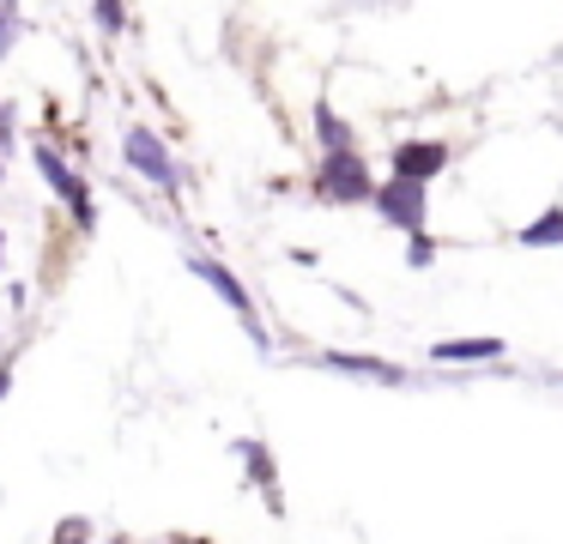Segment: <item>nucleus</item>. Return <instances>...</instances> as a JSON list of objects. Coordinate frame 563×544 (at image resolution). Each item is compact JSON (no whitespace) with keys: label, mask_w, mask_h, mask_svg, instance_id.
<instances>
[{"label":"nucleus","mask_w":563,"mask_h":544,"mask_svg":"<svg viewBox=\"0 0 563 544\" xmlns=\"http://www.w3.org/2000/svg\"><path fill=\"white\" fill-rule=\"evenodd\" d=\"M521 248H563V206H545L533 224H521Z\"/></svg>","instance_id":"9d476101"},{"label":"nucleus","mask_w":563,"mask_h":544,"mask_svg":"<svg viewBox=\"0 0 563 544\" xmlns=\"http://www.w3.org/2000/svg\"><path fill=\"white\" fill-rule=\"evenodd\" d=\"M188 273H195L200 285H212V290H219V302L236 314V321H243V333L255 338V351H273V333L261 326V314H255V297H249V285L231 273V266H224V260H212V254H188Z\"/></svg>","instance_id":"f257e3e1"},{"label":"nucleus","mask_w":563,"mask_h":544,"mask_svg":"<svg viewBox=\"0 0 563 544\" xmlns=\"http://www.w3.org/2000/svg\"><path fill=\"white\" fill-rule=\"evenodd\" d=\"M91 539H98V526H91L86 514H67L62 526H55V539H49V544H91Z\"/></svg>","instance_id":"ddd939ff"},{"label":"nucleus","mask_w":563,"mask_h":544,"mask_svg":"<svg viewBox=\"0 0 563 544\" xmlns=\"http://www.w3.org/2000/svg\"><path fill=\"white\" fill-rule=\"evenodd\" d=\"M316 369L352 375V381H382V387H406V369L388 357H357V351H316Z\"/></svg>","instance_id":"423d86ee"},{"label":"nucleus","mask_w":563,"mask_h":544,"mask_svg":"<svg viewBox=\"0 0 563 544\" xmlns=\"http://www.w3.org/2000/svg\"><path fill=\"white\" fill-rule=\"evenodd\" d=\"M13 145H19V109H13V103H0V164L13 157Z\"/></svg>","instance_id":"2eb2a0df"},{"label":"nucleus","mask_w":563,"mask_h":544,"mask_svg":"<svg viewBox=\"0 0 563 544\" xmlns=\"http://www.w3.org/2000/svg\"><path fill=\"white\" fill-rule=\"evenodd\" d=\"M13 393V357H0V399Z\"/></svg>","instance_id":"f3484780"},{"label":"nucleus","mask_w":563,"mask_h":544,"mask_svg":"<svg viewBox=\"0 0 563 544\" xmlns=\"http://www.w3.org/2000/svg\"><path fill=\"white\" fill-rule=\"evenodd\" d=\"M442 169H449V145H442V140H406V145H394V176L430 181V176H442Z\"/></svg>","instance_id":"0eeeda50"},{"label":"nucleus","mask_w":563,"mask_h":544,"mask_svg":"<svg viewBox=\"0 0 563 544\" xmlns=\"http://www.w3.org/2000/svg\"><path fill=\"white\" fill-rule=\"evenodd\" d=\"M0 254H7V236H0Z\"/></svg>","instance_id":"6ab92c4d"},{"label":"nucleus","mask_w":563,"mask_h":544,"mask_svg":"<svg viewBox=\"0 0 563 544\" xmlns=\"http://www.w3.org/2000/svg\"><path fill=\"white\" fill-rule=\"evenodd\" d=\"M91 19H98V31H103V36H122L128 12H122V0H91Z\"/></svg>","instance_id":"4468645a"},{"label":"nucleus","mask_w":563,"mask_h":544,"mask_svg":"<svg viewBox=\"0 0 563 544\" xmlns=\"http://www.w3.org/2000/svg\"><path fill=\"white\" fill-rule=\"evenodd\" d=\"M122 164L134 169V176H146L158 193H183V164H176L170 145H164L152 127H140V121L122 133Z\"/></svg>","instance_id":"7ed1b4c3"},{"label":"nucleus","mask_w":563,"mask_h":544,"mask_svg":"<svg viewBox=\"0 0 563 544\" xmlns=\"http://www.w3.org/2000/svg\"><path fill=\"white\" fill-rule=\"evenodd\" d=\"M503 351H509L503 338H442V345H430V357L442 369H466V363H497Z\"/></svg>","instance_id":"1a4fd4ad"},{"label":"nucleus","mask_w":563,"mask_h":544,"mask_svg":"<svg viewBox=\"0 0 563 544\" xmlns=\"http://www.w3.org/2000/svg\"><path fill=\"white\" fill-rule=\"evenodd\" d=\"M406 260H412V266H430V260H437V242H430V230L406 236Z\"/></svg>","instance_id":"dca6fc26"},{"label":"nucleus","mask_w":563,"mask_h":544,"mask_svg":"<svg viewBox=\"0 0 563 544\" xmlns=\"http://www.w3.org/2000/svg\"><path fill=\"white\" fill-rule=\"evenodd\" d=\"M37 176L49 181L55 193H62V206L74 212V224H79V230H98V206H91V188H86V176H79V169L67 164L62 145L37 140Z\"/></svg>","instance_id":"20e7f679"},{"label":"nucleus","mask_w":563,"mask_h":544,"mask_svg":"<svg viewBox=\"0 0 563 544\" xmlns=\"http://www.w3.org/2000/svg\"><path fill=\"white\" fill-rule=\"evenodd\" d=\"M316 200H328V206H369V200H376V176H369V164L357 152H321Z\"/></svg>","instance_id":"f03ea898"},{"label":"nucleus","mask_w":563,"mask_h":544,"mask_svg":"<svg viewBox=\"0 0 563 544\" xmlns=\"http://www.w3.org/2000/svg\"><path fill=\"white\" fill-rule=\"evenodd\" d=\"M316 140H321V152H357L352 127H345V121L333 115L328 103H316Z\"/></svg>","instance_id":"9b49d317"},{"label":"nucleus","mask_w":563,"mask_h":544,"mask_svg":"<svg viewBox=\"0 0 563 544\" xmlns=\"http://www.w3.org/2000/svg\"><path fill=\"white\" fill-rule=\"evenodd\" d=\"M231 447H236V459H243L249 484H255V490L267 496V508H273V514H285V502H279V466H273L267 442H255V435H243V442H231Z\"/></svg>","instance_id":"6e6552de"},{"label":"nucleus","mask_w":563,"mask_h":544,"mask_svg":"<svg viewBox=\"0 0 563 544\" xmlns=\"http://www.w3.org/2000/svg\"><path fill=\"white\" fill-rule=\"evenodd\" d=\"M176 544H200V539H176Z\"/></svg>","instance_id":"a211bd4d"},{"label":"nucleus","mask_w":563,"mask_h":544,"mask_svg":"<svg viewBox=\"0 0 563 544\" xmlns=\"http://www.w3.org/2000/svg\"><path fill=\"white\" fill-rule=\"evenodd\" d=\"M0 176H7V164H0Z\"/></svg>","instance_id":"aec40b11"},{"label":"nucleus","mask_w":563,"mask_h":544,"mask_svg":"<svg viewBox=\"0 0 563 544\" xmlns=\"http://www.w3.org/2000/svg\"><path fill=\"white\" fill-rule=\"evenodd\" d=\"M19 36H25V12H19V0H0V60L13 55Z\"/></svg>","instance_id":"f8f14e48"},{"label":"nucleus","mask_w":563,"mask_h":544,"mask_svg":"<svg viewBox=\"0 0 563 544\" xmlns=\"http://www.w3.org/2000/svg\"><path fill=\"white\" fill-rule=\"evenodd\" d=\"M382 212V224L406 230V236H418V230L430 224V206H424V181H406V176H388L376 188V200H369Z\"/></svg>","instance_id":"39448f33"}]
</instances>
